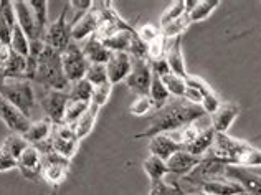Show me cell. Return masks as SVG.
<instances>
[{"label": "cell", "instance_id": "obj_1", "mask_svg": "<svg viewBox=\"0 0 261 195\" xmlns=\"http://www.w3.org/2000/svg\"><path fill=\"white\" fill-rule=\"evenodd\" d=\"M205 116L207 113L197 104L185 101L184 98H170L166 106L154 111V114L149 116L146 129L137 132L134 139H152L159 134H169V132H174L187 126V124L200 121Z\"/></svg>", "mask_w": 261, "mask_h": 195}, {"label": "cell", "instance_id": "obj_2", "mask_svg": "<svg viewBox=\"0 0 261 195\" xmlns=\"http://www.w3.org/2000/svg\"><path fill=\"white\" fill-rule=\"evenodd\" d=\"M33 83H38L42 88L57 89V91H66L70 86L61 66V53L53 50L50 46H45L43 53L40 55L37 63V73Z\"/></svg>", "mask_w": 261, "mask_h": 195}, {"label": "cell", "instance_id": "obj_3", "mask_svg": "<svg viewBox=\"0 0 261 195\" xmlns=\"http://www.w3.org/2000/svg\"><path fill=\"white\" fill-rule=\"evenodd\" d=\"M0 96L15 108H18L25 116H32V111L37 108L38 100L33 85L27 80H7Z\"/></svg>", "mask_w": 261, "mask_h": 195}, {"label": "cell", "instance_id": "obj_4", "mask_svg": "<svg viewBox=\"0 0 261 195\" xmlns=\"http://www.w3.org/2000/svg\"><path fill=\"white\" fill-rule=\"evenodd\" d=\"M68 12H70V5L66 4L58 18L48 25L43 37L45 45L60 53H63L65 48L71 43V22H68Z\"/></svg>", "mask_w": 261, "mask_h": 195}, {"label": "cell", "instance_id": "obj_5", "mask_svg": "<svg viewBox=\"0 0 261 195\" xmlns=\"http://www.w3.org/2000/svg\"><path fill=\"white\" fill-rule=\"evenodd\" d=\"M61 66H63V73L70 85L74 81L83 80L86 76L89 61L86 60L83 50H81V46L76 41L71 40V43L61 53Z\"/></svg>", "mask_w": 261, "mask_h": 195}, {"label": "cell", "instance_id": "obj_6", "mask_svg": "<svg viewBox=\"0 0 261 195\" xmlns=\"http://www.w3.org/2000/svg\"><path fill=\"white\" fill-rule=\"evenodd\" d=\"M42 161H43V165H42L40 177H42L50 187H53V189H58L66 180L68 170H70V167H71V159H66L63 156L57 154V152H48V154L42 156Z\"/></svg>", "mask_w": 261, "mask_h": 195}, {"label": "cell", "instance_id": "obj_7", "mask_svg": "<svg viewBox=\"0 0 261 195\" xmlns=\"http://www.w3.org/2000/svg\"><path fill=\"white\" fill-rule=\"evenodd\" d=\"M124 83L136 96H149L150 83H152V69H150L149 60L130 58V73Z\"/></svg>", "mask_w": 261, "mask_h": 195}, {"label": "cell", "instance_id": "obj_8", "mask_svg": "<svg viewBox=\"0 0 261 195\" xmlns=\"http://www.w3.org/2000/svg\"><path fill=\"white\" fill-rule=\"evenodd\" d=\"M38 104L43 108L46 117L53 124H63L65 119V108L68 103L66 91H57V89L42 88V93L37 96Z\"/></svg>", "mask_w": 261, "mask_h": 195}, {"label": "cell", "instance_id": "obj_9", "mask_svg": "<svg viewBox=\"0 0 261 195\" xmlns=\"http://www.w3.org/2000/svg\"><path fill=\"white\" fill-rule=\"evenodd\" d=\"M53 152L66 159H73L80 148V139L74 134V129L70 124H53L51 131Z\"/></svg>", "mask_w": 261, "mask_h": 195}, {"label": "cell", "instance_id": "obj_10", "mask_svg": "<svg viewBox=\"0 0 261 195\" xmlns=\"http://www.w3.org/2000/svg\"><path fill=\"white\" fill-rule=\"evenodd\" d=\"M225 179L238 184L248 195H261V174L251 170V167L226 165Z\"/></svg>", "mask_w": 261, "mask_h": 195}, {"label": "cell", "instance_id": "obj_11", "mask_svg": "<svg viewBox=\"0 0 261 195\" xmlns=\"http://www.w3.org/2000/svg\"><path fill=\"white\" fill-rule=\"evenodd\" d=\"M99 7L96 2H93L91 9L85 15H81L74 23H71V40L78 43V41H85L91 35H96L99 29Z\"/></svg>", "mask_w": 261, "mask_h": 195}, {"label": "cell", "instance_id": "obj_12", "mask_svg": "<svg viewBox=\"0 0 261 195\" xmlns=\"http://www.w3.org/2000/svg\"><path fill=\"white\" fill-rule=\"evenodd\" d=\"M0 119L5 123V126L9 128L13 134H25L32 126V119L29 116H25L18 108L10 104L7 100L0 96Z\"/></svg>", "mask_w": 261, "mask_h": 195}, {"label": "cell", "instance_id": "obj_13", "mask_svg": "<svg viewBox=\"0 0 261 195\" xmlns=\"http://www.w3.org/2000/svg\"><path fill=\"white\" fill-rule=\"evenodd\" d=\"M185 83H187V86L195 88L197 91L202 94L200 108L205 111V113L214 114L218 109L220 104H222V101H220L218 94L214 91V88L210 86V83H207L203 78H200V76H195V75H190V73L185 76Z\"/></svg>", "mask_w": 261, "mask_h": 195}, {"label": "cell", "instance_id": "obj_14", "mask_svg": "<svg viewBox=\"0 0 261 195\" xmlns=\"http://www.w3.org/2000/svg\"><path fill=\"white\" fill-rule=\"evenodd\" d=\"M17 169L20 170V174L25 177V179H30V180H37L40 179V174H42V154L38 152V149L35 145H29L23 152L22 156L17 159Z\"/></svg>", "mask_w": 261, "mask_h": 195}, {"label": "cell", "instance_id": "obj_15", "mask_svg": "<svg viewBox=\"0 0 261 195\" xmlns=\"http://www.w3.org/2000/svg\"><path fill=\"white\" fill-rule=\"evenodd\" d=\"M240 114V106L237 103H222L214 114H210V126L217 134H228L233 121Z\"/></svg>", "mask_w": 261, "mask_h": 195}, {"label": "cell", "instance_id": "obj_16", "mask_svg": "<svg viewBox=\"0 0 261 195\" xmlns=\"http://www.w3.org/2000/svg\"><path fill=\"white\" fill-rule=\"evenodd\" d=\"M106 71L108 80L113 86L126 81L130 73V57L124 52H113L106 63Z\"/></svg>", "mask_w": 261, "mask_h": 195}, {"label": "cell", "instance_id": "obj_17", "mask_svg": "<svg viewBox=\"0 0 261 195\" xmlns=\"http://www.w3.org/2000/svg\"><path fill=\"white\" fill-rule=\"evenodd\" d=\"M200 161H202V157L190 154V152H187L185 149L178 151L166 162L169 176H172V177H185V176H189V174L194 170L198 164H200Z\"/></svg>", "mask_w": 261, "mask_h": 195}, {"label": "cell", "instance_id": "obj_18", "mask_svg": "<svg viewBox=\"0 0 261 195\" xmlns=\"http://www.w3.org/2000/svg\"><path fill=\"white\" fill-rule=\"evenodd\" d=\"M166 61L170 68V71L174 75L180 76V78H185V76L189 75L187 68H185V60H184V52H182V37L167 40Z\"/></svg>", "mask_w": 261, "mask_h": 195}, {"label": "cell", "instance_id": "obj_19", "mask_svg": "<svg viewBox=\"0 0 261 195\" xmlns=\"http://www.w3.org/2000/svg\"><path fill=\"white\" fill-rule=\"evenodd\" d=\"M184 145L178 144L175 139L170 136V134H159V136H154L150 139L149 142V151H150V156H157L161 157L162 161H169L175 152L182 151Z\"/></svg>", "mask_w": 261, "mask_h": 195}, {"label": "cell", "instance_id": "obj_20", "mask_svg": "<svg viewBox=\"0 0 261 195\" xmlns=\"http://www.w3.org/2000/svg\"><path fill=\"white\" fill-rule=\"evenodd\" d=\"M15 5V13H17V25L25 32V35L29 37V40H42L38 35V29L35 23V17H33V12L30 9L29 2H23V0H17L13 2Z\"/></svg>", "mask_w": 261, "mask_h": 195}, {"label": "cell", "instance_id": "obj_21", "mask_svg": "<svg viewBox=\"0 0 261 195\" xmlns=\"http://www.w3.org/2000/svg\"><path fill=\"white\" fill-rule=\"evenodd\" d=\"M137 33V30L134 29L130 23H126L122 29H119L118 32H114L113 35L109 37L102 38V45H105L109 52H129V46H130V40Z\"/></svg>", "mask_w": 261, "mask_h": 195}, {"label": "cell", "instance_id": "obj_22", "mask_svg": "<svg viewBox=\"0 0 261 195\" xmlns=\"http://www.w3.org/2000/svg\"><path fill=\"white\" fill-rule=\"evenodd\" d=\"M81 50H83V55L89 63H99V65H106L109 57H111V53H113L102 45V41L96 37V35H91V37L85 40Z\"/></svg>", "mask_w": 261, "mask_h": 195}, {"label": "cell", "instance_id": "obj_23", "mask_svg": "<svg viewBox=\"0 0 261 195\" xmlns=\"http://www.w3.org/2000/svg\"><path fill=\"white\" fill-rule=\"evenodd\" d=\"M200 190L208 195H243V189L238 184L231 182L228 179H214L202 184Z\"/></svg>", "mask_w": 261, "mask_h": 195}, {"label": "cell", "instance_id": "obj_24", "mask_svg": "<svg viewBox=\"0 0 261 195\" xmlns=\"http://www.w3.org/2000/svg\"><path fill=\"white\" fill-rule=\"evenodd\" d=\"M51 131H53V123L48 117H43V119L32 123L30 129L25 132L23 137L29 144L38 145L51 137Z\"/></svg>", "mask_w": 261, "mask_h": 195}, {"label": "cell", "instance_id": "obj_25", "mask_svg": "<svg viewBox=\"0 0 261 195\" xmlns=\"http://www.w3.org/2000/svg\"><path fill=\"white\" fill-rule=\"evenodd\" d=\"M99 106L94 103H89V108L85 111V114L80 117L76 121V124L73 126L74 129V134L80 139H85L86 136L91 134V131L94 129V124H96V119H98V114H99Z\"/></svg>", "mask_w": 261, "mask_h": 195}, {"label": "cell", "instance_id": "obj_26", "mask_svg": "<svg viewBox=\"0 0 261 195\" xmlns=\"http://www.w3.org/2000/svg\"><path fill=\"white\" fill-rule=\"evenodd\" d=\"M215 134H217V132L214 131V128H212V126L202 129L200 132H198L195 141L192 144H189L187 148H185V151L190 152V154H194V156L203 157L212 149V145H214Z\"/></svg>", "mask_w": 261, "mask_h": 195}, {"label": "cell", "instance_id": "obj_27", "mask_svg": "<svg viewBox=\"0 0 261 195\" xmlns=\"http://www.w3.org/2000/svg\"><path fill=\"white\" fill-rule=\"evenodd\" d=\"M142 167H144V172L147 174L150 182H155V180H164V179H167V176H169L166 161H162V159L157 157V156H149L146 161H144Z\"/></svg>", "mask_w": 261, "mask_h": 195}, {"label": "cell", "instance_id": "obj_28", "mask_svg": "<svg viewBox=\"0 0 261 195\" xmlns=\"http://www.w3.org/2000/svg\"><path fill=\"white\" fill-rule=\"evenodd\" d=\"M29 5L33 12V17H35L38 35L43 40L45 32L48 29V25H50V20H48V2L46 0H29Z\"/></svg>", "mask_w": 261, "mask_h": 195}, {"label": "cell", "instance_id": "obj_29", "mask_svg": "<svg viewBox=\"0 0 261 195\" xmlns=\"http://www.w3.org/2000/svg\"><path fill=\"white\" fill-rule=\"evenodd\" d=\"M149 98H150V101H152L154 111L164 108L170 101V98H172L169 94L167 88L164 86L162 80L159 78V76H155V75H152V83H150Z\"/></svg>", "mask_w": 261, "mask_h": 195}, {"label": "cell", "instance_id": "obj_30", "mask_svg": "<svg viewBox=\"0 0 261 195\" xmlns=\"http://www.w3.org/2000/svg\"><path fill=\"white\" fill-rule=\"evenodd\" d=\"M68 98L70 100H76V101H85V103H91V98H93V89L94 86L89 83L86 78L80 80V81H74L68 86Z\"/></svg>", "mask_w": 261, "mask_h": 195}, {"label": "cell", "instance_id": "obj_31", "mask_svg": "<svg viewBox=\"0 0 261 195\" xmlns=\"http://www.w3.org/2000/svg\"><path fill=\"white\" fill-rule=\"evenodd\" d=\"M218 5H220L218 0H200V2H197L194 9H192V12L187 13L190 18V23L202 22V20L208 18L212 13L218 9Z\"/></svg>", "mask_w": 261, "mask_h": 195}, {"label": "cell", "instance_id": "obj_32", "mask_svg": "<svg viewBox=\"0 0 261 195\" xmlns=\"http://www.w3.org/2000/svg\"><path fill=\"white\" fill-rule=\"evenodd\" d=\"M29 142L25 141V137L22 136V134H12L10 136H7L5 137V141L2 142V148L5 152H9V154L12 156V157H15V159H18L20 156H22V152L29 148Z\"/></svg>", "mask_w": 261, "mask_h": 195}, {"label": "cell", "instance_id": "obj_33", "mask_svg": "<svg viewBox=\"0 0 261 195\" xmlns=\"http://www.w3.org/2000/svg\"><path fill=\"white\" fill-rule=\"evenodd\" d=\"M88 108H89V103L70 100V98H68V103H66V108H65V119H63V124H70V126H74L80 117L85 114V111Z\"/></svg>", "mask_w": 261, "mask_h": 195}, {"label": "cell", "instance_id": "obj_34", "mask_svg": "<svg viewBox=\"0 0 261 195\" xmlns=\"http://www.w3.org/2000/svg\"><path fill=\"white\" fill-rule=\"evenodd\" d=\"M200 131H202V128L198 126L197 123H192V124H187V126H184V128L177 129L174 132H169V134L172 136L178 144H182L184 149H185L189 144H192V142L195 141Z\"/></svg>", "mask_w": 261, "mask_h": 195}, {"label": "cell", "instance_id": "obj_35", "mask_svg": "<svg viewBox=\"0 0 261 195\" xmlns=\"http://www.w3.org/2000/svg\"><path fill=\"white\" fill-rule=\"evenodd\" d=\"M162 83L164 86L167 88L169 94L172 98H184L185 89H187V83H185V78H180V76L174 75L172 71L167 73L166 76H162Z\"/></svg>", "mask_w": 261, "mask_h": 195}, {"label": "cell", "instance_id": "obj_36", "mask_svg": "<svg viewBox=\"0 0 261 195\" xmlns=\"http://www.w3.org/2000/svg\"><path fill=\"white\" fill-rule=\"evenodd\" d=\"M10 48L15 53L22 55V57H25V58H29V53H30V40H29V37H27L25 32L20 29L18 25L15 27V29H13Z\"/></svg>", "mask_w": 261, "mask_h": 195}, {"label": "cell", "instance_id": "obj_37", "mask_svg": "<svg viewBox=\"0 0 261 195\" xmlns=\"http://www.w3.org/2000/svg\"><path fill=\"white\" fill-rule=\"evenodd\" d=\"M192 23H190V18L187 13H184L182 17H178L177 20H174L172 23H169L167 27H164L162 30V35L166 37L167 40L169 38H175V37H182V33L189 29Z\"/></svg>", "mask_w": 261, "mask_h": 195}, {"label": "cell", "instance_id": "obj_38", "mask_svg": "<svg viewBox=\"0 0 261 195\" xmlns=\"http://www.w3.org/2000/svg\"><path fill=\"white\" fill-rule=\"evenodd\" d=\"M85 78L89 83H91L93 86H101V85H105V83H109V80H108V71H106V65L89 63Z\"/></svg>", "mask_w": 261, "mask_h": 195}, {"label": "cell", "instance_id": "obj_39", "mask_svg": "<svg viewBox=\"0 0 261 195\" xmlns=\"http://www.w3.org/2000/svg\"><path fill=\"white\" fill-rule=\"evenodd\" d=\"M185 13V5L182 0H177V2H172L166 10H164V13L161 15V29H164V27H167L169 23H172L174 20H177L178 17H182Z\"/></svg>", "mask_w": 261, "mask_h": 195}, {"label": "cell", "instance_id": "obj_40", "mask_svg": "<svg viewBox=\"0 0 261 195\" xmlns=\"http://www.w3.org/2000/svg\"><path fill=\"white\" fill-rule=\"evenodd\" d=\"M180 189L172 182V180H155L150 182V192L149 195H180Z\"/></svg>", "mask_w": 261, "mask_h": 195}, {"label": "cell", "instance_id": "obj_41", "mask_svg": "<svg viewBox=\"0 0 261 195\" xmlns=\"http://www.w3.org/2000/svg\"><path fill=\"white\" fill-rule=\"evenodd\" d=\"M166 48H167V38L164 35H159L154 41L147 45V60H159L166 58Z\"/></svg>", "mask_w": 261, "mask_h": 195}, {"label": "cell", "instance_id": "obj_42", "mask_svg": "<svg viewBox=\"0 0 261 195\" xmlns=\"http://www.w3.org/2000/svg\"><path fill=\"white\" fill-rule=\"evenodd\" d=\"M150 109H154L150 98L149 96H137L136 100L130 103L129 113L134 114V116H146Z\"/></svg>", "mask_w": 261, "mask_h": 195}, {"label": "cell", "instance_id": "obj_43", "mask_svg": "<svg viewBox=\"0 0 261 195\" xmlns=\"http://www.w3.org/2000/svg\"><path fill=\"white\" fill-rule=\"evenodd\" d=\"M111 91H113V85H111V83H105V85H101V86H94L91 103L98 104L99 108H102L109 101Z\"/></svg>", "mask_w": 261, "mask_h": 195}, {"label": "cell", "instance_id": "obj_44", "mask_svg": "<svg viewBox=\"0 0 261 195\" xmlns=\"http://www.w3.org/2000/svg\"><path fill=\"white\" fill-rule=\"evenodd\" d=\"M136 30H137V35H139V38L146 45H149L150 41H154L157 37H159V35H162L161 27H155L152 23H146V25L139 27V29H136Z\"/></svg>", "mask_w": 261, "mask_h": 195}, {"label": "cell", "instance_id": "obj_45", "mask_svg": "<svg viewBox=\"0 0 261 195\" xmlns=\"http://www.w3.org/2000/svg\"><path fill=\"white\" fill-rule=\"evenodd\" d=\"M17 159L12 157L9 152H5L2 148H0V172H9L17 169Z\"/></svg>", "mask_w": 261, "mask_h": 195}, {"label": "cell", "instance_id": "obj_46", "mask_svg": "<svg viewBox=\"0 0 261 195\" xmlns=\"http://www.w3.org/2000/svg\"><path fill=\"white\" fill-rule=\"evenodd\" d=\"M149 65H150V69H152V75L159 76V78H162V76H166L167 73H170V68L167 65L166 58L152 60V61H149Z\"/></svg>", "mask_w": 261, "mask_h": 195}, {"label": "cell", "instance_id": "obj_47", "mask_svg": "<svg viewBox=\"0 0 261 195\" xmlns=\"http://www.w3.org/2000/svg\"><path fill=\"white\" fill-rule=\"evenodd\" d=\"M68 5H70V10H74L76 12V15L74 17H81L85 15V13L91 9L93 7V2L91 0H71V2H68Z\"/></svg>", "mask_w": 261, "mask_h": 195}, {"label": "cell", "instance_id": "obj_48", "mask_svg": "<svg viewBox=\"0 0 261 195\" xmlns=\"http://www.w3.org/2000/svg\"><path fill=\"white\" fill-rule=\"evenodd\" d=\"M12 33L13 29L5 22V20L0 17V45H7L10 46V41H12Z\"/></svg>", "mask_w": 261, "mask_h": 195}, {"label": "cell", "instance_id": "obj_49", "mask_svg": "<svg viewBox=\"0 0 261 195\" xmlns=\"http://www.w3.org/2000/svg\"><path fill=\"white\" fill-rule=\"evenodd\" d=\"M12 57V48L7 46V45H2L0 46V68H5V65L9 63V60Z\"/></svg>", "mask_w": 261, "mask_h": 195}, {"label": "cell", "instance_id": "obj_50", "mask_svg": "<svg viewBox=\"0 0 261 195\" xmlns=\"http://www.w3.org/2000/svg\"><path fill=\"white\" fill-rule=\"evenodd\" d=\"M7 80H9V78H7L5 71H4L2 68H0V91H2V88H4V85H5V83H7Z\"/></svg>", "mask_w": 261, "mask_h": 195}, {"label": "cell", "instance_id": "obj_51", "mask_svg": "<svg viewBox=\"0 0 261 195\" xmlns=\"http://www.w3.org/2000/svg\"><path fill=\"white\" fill-rule=\"evenodd\" d=\"M182 192V190H180ZM180 195H208V193H205L202 190H194V192H182Z\"/></svg>", "mask_w": 261, "mask_h": 195}, {"label": "cell", "instance_id": "obj_52", "mask_svg": "<svg viewBox=\"0 0 261 195\" xmlns=\"http://www.w3.org/2000/svg\"><path fill=\"white\" fill-rule=\"evenodd\" d=\"M48 195H58V189H53L50 193H48Z\"/></svg>", "mask_w": 261, "mask_h": 195}, {"label": "cell", "instance_id": "obj_53", "mask_svg": "<svg viewBox=\"0 0 261 195\" xmlns=\"http://www.w3.org/2000/svg\"><path fill=\"white\" fill-rule=\"evenodd\" d=\"M0 46H2V45H0Z\"/></svg>", "mask_w": 261, "mask_h": 195}]
</instances>
